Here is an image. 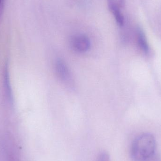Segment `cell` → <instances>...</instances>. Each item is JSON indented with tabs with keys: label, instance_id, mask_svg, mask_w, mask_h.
I'll list each match as a JSON object with an SVG mask.
<instances>
[{
	"label": "cell",
	"instance_id": "cell-1",
	"mask_svg": "<svg viewBox=\"0 0 161 161\" xmlns=\"http://www.w3.org/2000/svg\"><path fill=\"white\" fill-rule=\"evenodd\" d=\"M156 142L150 133H144L137 137L132 142L130 149L131 158L135 161H146L154 155Z\"/></svg>",
	"mask_w": 161,
	"mask_h": 161
},
{
	"label": "cell",
	"instance_id": "cell-2",
	"mask_svg": "<svg viewBox=\"0 0 161 161\" xmlns=\"http://www.w3.org/2000/svg\"><path fill=\"white\" fill-rule=\"evenodd\" d=\"M71 45L75 52L84 53L91 47V42L89 38L82 34L75 35L71 38Z\"/></svg>",
	"mask_w": 161,
	"mask_h": 161
},
{
	"label": "cell",
	"instance_id": "cell-3",
	"mask_svg": "<svg viewBox=\"0 0 161 161\" xmlns=\"http://www.w3.org/2000/svg\"><path fill=\"white\" fill-rule=\"evenodd\" d=\"M3 80L4 88L6 97L9 104H13V94H12V89H11V84H10L9 69H8V63H7L5 66Z\"/></svg>",
	"mask_w": 161,
	"mask_h": 161
},
{
	"label": "cell",
	"instance_id": "cell-4",
	"mask_svg": "<svg viewBox=\"0 0 161 161\" xmlns=\"http://www.w3.org/2000/svg\"><path fill=\"white\" fill-rule=\"evenodd\" d=\"M55 69L58 76L61 80L66 82L70 80V73L65 62L61 60H58L56 63Z\"/></svg>",
	"mask_w": 161,
	"mask_h": 161
},
{
	"label": "cell",
	"instance_id": "cell-5",
	"mask_svg": "<svg viewBox=\"0 0 161 161\" xmlns=\"http://www.w3.org/2000/svg\"><path fill=\"white\" fill-rule=\"evenodd\" d=\"M107 2L109 9L113 15L117 25L119 26H123L125 19L119 6L114 0H107Z\"/></svg>",
	"mask_w": 161,
	"mask_h": 161
},
{
	"label": "cell",
	"instance_id": "cell-6",
	"mask_svg": "<svg viewBox=\"0 0 161 161\" xmlns=\"http://www.w3.org/2000/svg\"><path fill=\"white\" fill-rule=\"evenodd\" d=\"M137 41L138 45L141 51L145 54H147L149 52V46L145 34L142 29L139 28L137 31Z\"/></svg>",
	"mask_w": 161,
	"mask_h": 161
},
{
	"label": "cell",
	"instance_id": "cell-7",
	"mask_svg": "<svg viewBox=\"0 0 161 161\" xmlns=\"http://www.w3.org/2000/svg\"><path fill=\"white\" fill-rule=\"evenodd\" d=\"M97 161H110L108 154L106 152H102L98 156Z\"/></svg>",
	"mask_w": 161,
	"mask_h": 161
},
{
	"label": "cell",
	"instance_id": "cell-8",
	"mask_svg": "<svg viewBox=\"0 0 161 161\" xmlns=\"http://www.w3.org/2000/svg\"><path fill=\"white\" fill-rule=\"evenodd\" d=\"M119 6L124 7L125 4V0H118Z\"/></svg>",
	"mask_w": 161,
	"mask_h": 161
},
{
	"label": "cell",
	"instance_id": "cell-9",
	"mask_svg": "<svg viewBox=\"0 0 161 161\" xmlns=\"http://www.w3.org/2000/svg\"><path fill=\"white\" fill-rule=\"evenodd\" d=\"M2 1L3 0H0V7H1V4H2Z\"/></svg>",
	"mask_w": 161,
	"mask_h": 161
}]
</instances>
